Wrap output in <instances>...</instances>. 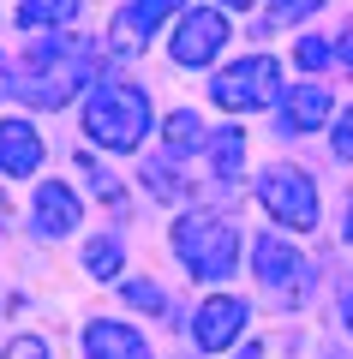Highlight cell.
Segmentation results:
<instances>
[{
    "mask_svg": "<svg viewBox=\"0 0 353 359\" xmlns=\"http://www.w3.org/2000/svg\"><path fill=\"white\" fill-rule=\"evenodd\" d=\"M96 72V42L84 36H48L13 66V96H25L30 108H66Z\"/></svg>",
    "mask_w": 353,
    "mask_h": 359,
    "instance_id": "1",
    "label": "cell"
},
{
    "mask_svg": "<svg viewBox=\"0 0 353 359\" xmlns=\"http://www.w3.org/2000/svg\"><path fill=\"white\" fill-rule=\"evenodd\" d=\"M174 252H180V264H186L192 276L227 282V276L240 269V233H234L227 216H215V210H192V216L174 222Z\"/></svg>",
    "mask_w": 353,
    "mask_h": 359,
    "instance_id": "2",
    "label": "cell"
},
{
    "mask_svg": "<svg viewBox=\"0 0 353 359\" xmlns=\"http://www.w3.org/2000/svg\"><path fill=\"white\" fill-rule=\"evenodd\" d=\"M84 132L108 150H138L150 132V96L138 84H96L84 102Z\"/></svg>",
    "mask_w": 353,
    "mask_h": 359,
    "instance_id": "3",
    "label": "cell"
},
{
    "mask_svg": "<svg viewBox=\"0 0 353 359\" xmlns=\"http://www.w3.org/2000/svg\"><path fill=\"white\" fill-rule=\"evenodd\" d=\"M210 96H215V108H227V114L269 108V102L281 96V66L269 60V54H246V60H234L227 72H215Z\"/></svg>",
    "mask_w": 353,
    "mask_h": 359,
    "instance_id": "4",
    "label": "cell"
},
{
    "mask_svg": "<svg viewBox=\"0 0 353 359\" xmlns=\"http://www.w3.org/2000/svg\"><path fill=\"white\" fill-rule=\"evenodd\" d=\"M258 204H264L281 228L305 233L317 222V186H312V174H300V168H264V174H258Z\"/></svg>",
    "mask_w": 353,
    "mask_h": 359,
    "instance_id": "5",
    "label": "cell"
},
{
    "mask_svg": "<svg viewBox=\"0 0 353 359\" xmlns=\"http://www.w3.org/2000/svg\"><path fill=\"white\" fill-rule=\"evenodd\" d=\"M222 42H227V18L210 13V6H198V13H186V25L174 30L168 54H174L180 66H204V60H215V54H222Z\"/></svg>",
    "mask_w": 353,
    "mask_h": 359,
    "instance_id": "6",
    "label": "cell"
},
{
    "mask_svg": "<svg viewBox=\"0 0 353 359\" xmlns=\"http://www.w3.org/2000/svg\"><path fill=\"white\" fill-rule=\"evenodd\" d=\"M252 269H258V282L276 287V294H293V287H305V257L293 252L288 240H276V233L252 240Z\"/></svg>",
    "mask_w": 353,
    "mask_h": 359,
    "instance_id": "7",
    "label": "cell"
},
{
    "mask_svg": "<svg viewBox=\"0 0 353 359\" xmlns=\"http://www.w3.org/2000/svg\"><path fill=\"white\" fill-rule=\"evenodd\" d=\"M240 330H246V306H240V299H227V294L222 299H204V311L192 318V341H198L204 353H222Z\"/></svg>",
    "mask_w": 353,
    "mask_h": 359,
    "instance_id": "8",
    "label": "cell"
},
{
    "mask_svg": "<svg viewBox=\"0 0 353 359\" xmlns=\"http://www.w3.org/2000/svg\"><path fill=\"white\" fill-rule=\"evenodd\" d=\"M42 168V138L30 120H0V174L6 180H25Z\"/></svg>",
    "mask_w": 353,
    "mask_h": 359,
    "instance_id": "9",
    "label": "cell"
},
{
    "mask_svg": "<svg viewBox=\"0 0 353 359\" xmlns=\"http://www.w3.org/2000/svg\"><path fill=\"white\" fill-rule=\"evenodd\" d=\"M84 353H90V359H150V347H144V335H132L126 323L96 318V323L84 330Z\"/></svg>",
    "mask_w": 353,
    "mask_h": 359,
    "instance_id": "10",
    "label": "cell"
},
{
    "mask_svg": "<svg viewBox=\"0 0 353 359\" xmlns=\"http://www.w3.org/2000/svg\"><path fill=\"white\" fill-rule=\"evenodd\" d=\"M78 228V198L66 192L60 180H42L36 186V233H48V240H60V233Z\"/></svg>",
    "mask_w": 353,
    "mask_h": 359,
    "instance_id": "11",
    "label": "cell"
},
{
    "mask_svg": "<svg viewBox=\"0 0 353 359\" xmlns=\"http://www.w3.org/2000/svg\"><path fill=\"white\" fill-rule=\"evenodd\" d=\"M329 120V90L324 84H305L293 96H281V126L288 132H317Z\"/></svg>",
    "mask_w": 353,
    "mask_h": 359,
    "instance_id": "12",
    "label": "cell"
},
{
    "mask_svg": "<svg viewBox=\"0 0 353 359\" xmlns=\"http://www.w3.org/2000/svg\"><path fill=\"white\" fill-rule=\"evenodd\" d=\"M240 168H246V132L240 126H222L210 138V174L215 180H240Z\"/></svg>",
    "mask_w": 353,
    "mask_h": 359,
    "instance_id": "13",
    "label": "cell"
},
{
    "mask_svg": "<svg viewBox=\"0 0 353 359\" xmlns=\"http://www.w3.org/2000/svg\"><path fill=\"white\" fill-rule=\"evenodd\" d=\"M144 42H150V18H144L138 6H126V13L108 25V48L114 54H144Z\"/></svg>",
    "mask_w": 353,
    "mask_h": 359,
    "instance_id": "14",
    "label": "cell"
},
{
    "mask_svg": "<svg viewBox=\"0 0 353 359\" xmlns=\"http://www.w3.org/2000/svg\"><path fill=\"white\" fill-rule=\"evenodd\" d=\"M78 0H18V25L25 30H48V25H72Z\"/></svg>",
    "mask_w": 353,
    "mask_h": 359,
    "instance_id": "15",
    "label": "cell"
},
{
    "mask_svg": "<svg viewBox=\"0 0 353 359\" xmlns=\"http://www.w3.org/2000/svg\"><path fill=\"white\" fill-rule=\"evenodd\" d=\"M120 264H126L120 240H90L84 245V269H90V276H120Z\"/></svg>",
    "mask_w": 353,
    "mask_h": 359,
    "instance_id": "16",
    "label": "cell"
},
{
    "mask_svg": "<svg viewBox=\"0 0 353 359\" xmlns=\"http://www.w3.org/2000/svg\"><path fill=\"white\" fill-rule=\"evenodd\" d=\"M78 168H84V180L96 186V198H102V204H114V216H126V204H120V180H114L108 168H96L90 156H78Z\"/></svg>",
    "mask_w": 353,
    "mask_h": 359,
    "instance_id": "17",
    "label": "cell"
},
{
    "mask_svg": "<svg viewBox=\"0 0 353 359\" xmlns=\"http://www.w3.org/2000/svg\"><path fill=\"white\" fill-rule=\"evenodd\" d=\"M198 144H210V138H204V126H198L192 114H174V120H168V150H198Z\"/></svg>",
    "mask_w": 353,
    "mask_h": 359,
    "instance_id": "18",
    "label": "cell"
},
{
    "mask_svg": "<svg viewBox=\"0 0 353 359\" xmlns=\"http://www.w3.org/2000/svg\"><path fill=\"white\" fill-rule=\"evenodd\" d=\"M317 6H324V0H276V6H269V25H264V30H276V25H293V18L317 13Z\"/></svg>",
    "mask_w": 353,
    "mask_h": 359,
    "instance_id": "19",
    "label": "cell"
},
{
    "mask_svg": "<svg viewBox=\"0 0 353 359\" xmlns=\"http://www.w3.org/2000/svg\"><path fill=\"white\" fill-rule=\"evenodd\" d=\"M126 299H132V306H144V311H162L168 306V294L156 282H126Z\"/></svg>",
    "mask_w": 353,
    "mask_h": 359,
    "instance_id": "20",
    "label": "cell"
},
{
    "mask_svg": "<svg viewBox=\"0 0 353 359\" xmlns=\"http://www.w3.org/2000/svg\"><path fill=\"white\" fill-rule=\"evenodd\" d=\"M293 60H300V66H305V72H317V66H324V60H329V48H324V42H317V36H305V42H300V48H293Z\"/></svg>",
    "mask_w": 353,
    "mask_h": 359,
    "instance_id": "21",
    "label": "cell"
},
{
    "mask_svg": "<svg viewBox=\"0 0 353 359\" xmlns=\"http://www.w3.org/2000/svg\"><path fill=\"white\" fill-rule=\"evenodd\" d=\"M6 359H48V341H42V335H18V341L6 347Z\"/></svg>",
    "mask_w": 353,
    "mask_h": 359,
    "instance_id": "22",
    "label": "cell"
},
{
    "mask_svg": "<svg viewBox=\"0 0 353 359\" xmlns=\"http://www.w3.org/2000/svg\"><path fill=\"white\" fill-rule=\"evenodd\" d=\"M329 144H335V156H341V162H353V108L335 120V138H329Z\"/></svg>",
    "mask_w": 353,
    "mask_h": 359,
    "instance_id": "23",
    "label": "cell"
},
{
    "mask_svg": "<svg viewBox=\"0 0 353 359\" xmlns=\"http://www.w3.org/2000/svg\"><path fill=\"white\" fill-rule=\"evenodd\" d=\"M180 6H186V0H138V13L150 18V25H162L168 13H180Z\"/></svg>",
    "mask_w": 353,
    "mask_h": 359,
    "instance_id": "24",
    "label": "cell"
},
{
    "mask_svg": "<svg viewBox=\"0 0 353 359\" xmlns=\"http://www.w3.org/2000/svg\"><path fill=\"white\" fill-rule=\"evenodd\" d=\"M341 318H347V330H353V282L341 287Z\"/></svg>",
    "mask_w": 353,
    "mask_h": 359,
    "instance_id": "25",
    "label": "cell"
},
{
    "mask_svg": "<svg viewBox=\"0 0 353 359\" xmlns=\"http://www.w3.org/2000/svg\"><path fill=\"white\" fill-rule=\"evenodd\" d=\"M335 54H341V60L353 66V30H347V36H341V42H335Z\"/></svg>",
    "mask_w": 353,
    "mask_h": 359,
    "instance_id": "26",
    "label": "cell"
},
{
    "mask_svg": "<svg viewBox=\"0 0 353 359\" xmlns=\"http://www.w3.org/2000/svg\"><path fill=\"white\" fill-rule=\"evenodd\" d=\"M13 96V72H6V60H0V102Z\"/></svg>",
    "mask_w": 353,
    "mask_h": 359,
    "instance_id": "27",
    "label": "cell"
},
{
    "mask_svg": "<svg viewBox=\"0 0 353 359\" xmlns=\"http://www.w3.org/2000/svg\"><path fill=\"white\" fill-rule=\"evenodd\" d=\"M341 240L353 245V198H347V222H341Z\"/></svg>",
    "mask_w": 353,
    "mask_h": 359,
    "instance_id": "28",
    "label": "cell"
},
{
    "mask_svg": "<svg viewBox=\"0 0 353 359\" xmlns=\"http://www.w3.org/2000/svg\"><path fill=\"white\" fill-rule=\"evenodd\" d=\"M222 6H252V0H222Z\"/></svg>",
    "mask_w": 353,
    "mask_h": 359,
    "instance_id": "29",
    "label": "cell"
},
{
    "mask_svg": "<svg viewBox=\"0 0 353 359\" xmlns=\"http://www.w3.org/2000/svg\"><path fill=\"white\" fill-rule=\"evenodd\" d=\"M240 359H258V347H246V353H240Z\"/></svg>",
    "mask_w": 353,
    "mask_h": 359,
    "instance_id": "30",
    "label": "cell"
}]
</instances>
